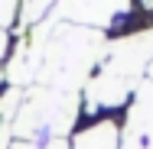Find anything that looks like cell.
Returning a JSON list of instances; mask_svg holds the SVG:
<instances>
[{
    "mask_svg": "<svg viewBox=\"0 0 153 149\" xmlns=\"http://www.w3.org/2000/svg\"><path fill=\"white\" fill-rule=\"evenodd\" d=\"M134 139V146L124 149H153V88H143V94L134 104V114L127 123V143Z\"/></svg>",
    "mask_w": 153,
    "mask_h": 149,
    "instance_id": "6da1fadb",
    "label": "cell"
},
{
    "mask_svg": "<svg viewBox=\"0 0 153 149\" xmlns=\"http://www.w3.org/2000/svg\"><path fill=\"white\" fill-rule=\"evenodd\" d=\"M75 149H117V126L114 123H94L78 139Z\"/></svg>",
    "mask_w": 153,
    "mask_h": 149,
    "instance_id": "7a4b0ae2",
    "label": "cell"
}]
</instances>
